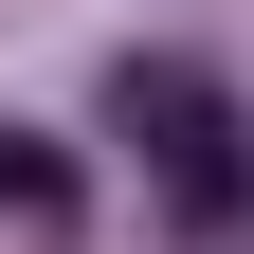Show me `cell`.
Masks as SVG:
<instances>
[{"label":"cell","instance_id":"obj_1","mask_svg":"<svg viewBox=\"0 0 254 254\" xmlns=\"http://www.w3.org/2000/svg\"><path fill=\"white\" fill-rule=\"evenodd\" d=\"M0 200H18V218H73V164H55L37 127H0Z\"/></svg>","mask_w":254,"mask_h":254}]
</instances>
